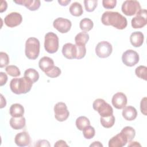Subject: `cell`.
Listing matches in <instances>:
<instances>
[{
    "label": "cell",
    "instance_id": "cell-34",
    "mask_svg": "<svg viewBox=\"0 0 147 147\" xmlns=\"http://www.w3.org/2000/svg\"><path fill=\"white\" fill-rule=\"evenodd\" d=\"M84 5L85 9L88 12H92L98 5L97 0H84Z\"/></svg>",
    "mask_w": 147,
    "mask_h": 147
},
{
    "label": "cell",
    "instance_id": "cell-23",
    "mask_svg": "<svg viewBox=\"0 0 147 147\" xmlns=\"http://www.w3.org/2000/svg\"><path fill=\"white\" fill-rule=\"evenodd\" d=\"M24 76L34 83L38 80L40 75L37 70L34 68H30L25 71Z\"/></svg>",
    "mask_w": 147,
    "mask_h": 147
},
{
    "label": "cell",
    "instance_id": "cell-44",
    "mask_svg": "<svg viewBox=\"0 0 147 147\" xmlns=\"http://www.w3.org/2000/svg\"><path fill=\"white\" fill-rule=\"evenodd\" d=\"M6 105V99L3 97V96L2 95V94H1V106H0V108L2 109L4 107H5Z\"/></svg>",
    "mask_w": 147,
    "mask_h": 147
},
{
    "label": "cell",
    "instance_id": "cell-22",
    "mask_svg": "<svg viewBox=\"0 0 147 147\" xmlns=\"http://www.w3.org/2000/svg\"><path fill=\"white\" fill-rule=\"evenodd\" d=\"M52 65H54V61L52 58L48 56L41 57L38 61V67L44 72Z\"/></svg>",
    "mask_w": 147,
    "mask_h": 147
},
{
    "label": "cell",
    "instance_id": "cell-21",
    "mask_svg": "<svg viewBox=\"0 0 147 147\" xmlns=\"http://www.w3.org/2000/svg\"><path fill=\"white\" fill-rule=\"evenodd\" d=\"M24 107L20 103H14L9 109L10 115L13 117H22L24 114Z\"/></svg>",
    "mask_w": 147,
    "mask_h": 147
},
{
    "label": "cell",
    "instance_id": "cell-33",
    "mask_svg": "<svg viewBox=\"0 0 147 147\" xmlns=\"http://www.w3.org/2000/svg\"><path fill=\"white\" fill-rule=\"evenodd\" d=\"M83 135L86 139L90 140L95 135V130L94 127L88 125L83 129Z\"/></svg>",
    "mask_w": 147,
    "mask_h": 147
},
{
    "label": "cell",
    "instance_id": "cell-40",
    "mask_svg": "<svg viewBox=\"0 0 147 147\" xmlns=\"http://www.w3.org/2000/svg\"><path fill=\"white\" fill-rule=\"evenodd\" d=\"M7 81V75L3 72H0V86H3L6 83Z\"/></svg>",
    "mask_w": 147,
    "mask_h": 147
},
{
    "label": "cell",
    "instance_id": "cell-41",
    "mask_svg": "<svg viewBox=\"0 0 147 147\" xmlns=\"http://www.w3.org/2000/svg\"><path fill=\"white\" fill-rule=\"evenodd\" d=\"M7 7V3L6 1H1V6H0V13H3L5 11Z\"/></svg>",
    "mask_w": 147,
    "mask_h": 147
},
{
    "label": "cell",
    "instance_id": "cell-19",
    "mask_svg": "<svg viewBox=\"0 0 147 147\" xmlns=\"http://www.w3.org/2000/svg\"><path fill=\"white\" fill-rule=\"evenodd\" d=\"M122 115L123 118L129 121L134 120L137 116V111L136 109L131 106H125L122 109Z\"/></svg>",
    "mask_w": 147,
    "mask_h": 147
},
{
    "label": "cell",
    "instance_id": "cell-4",
    "mask_svg": "<svg viewBox=\"0 0 147 147\" xmlns=\"http://www.w3.org/2000/svg\"><path fill=\"white\" fill-rule=\"evenodd\" d=\"M59 47V39L57 35L50 32L46 33L44 37V48L49 53H56Z\"/></svg>",
    "mask_w": 147,
    "mask_h": 147
},
{
    "label": "cell",
    "instance_id": "cell-32",
    "mask_svg": "<svg viewBox=\"0 0 147 147\" xmlns=\"http://www.w3.org/2000/svg\"><path fill=\"white\" fill-rule=\"evenodd\" d=\"M5 71L6 73L12 76V77H17L21 75V72L19 68L14 65H9L6 67Z\"/></svg>",
    "mask_w": 147,
    "mask_h": 147
},
{
    "label": "cell",
    "instance_id": "cell-30",
    "mask_svg": "<svg viewBox=\"0 0 147 147\" xmlns=\"http://www.w3.org/2000/svg\"><path fill=\"white\" fill-rule=\"evenodd\" d=\"M45 74L49 78H55L60 75L61 71L60 68L57 66L52 65L44 72Z\"/></svg>",
    "mask_w": 147,
    "mask_h": 147
},
{
    "label": "cell",
    "instance_id": "cell-36",
    "mask_svg": "<svg viewBox=\"0 0 147 147\" xmlns=\"http://www.w3.org/2000/svg\"><path fill=\"white\" fill-rule=\"evenodd\" d=\"M77 47V56L76 59H83L86 54V48L85 45H76Z\"/></svg>",
    "mask_w": 147,
    "mask_h": 147
},
{
    "label": "cell",
    "instance_id": "cell-1",
    "mask_svg": "<svg viewBox=\"0 0 147 147\" xmlns=\"http://www.w3.org/2000/svg\"><path fill=\"white\" fill-rule=\"evenodd\" d=\"M101 22L104 25L112 26L119 30L125 29L127 25L126 18L117 11H105L101 17Z\"/></svg>",
    "mask_w": 147,
    "mask_h": 147
},
{
    "label": "cell",
    "instance_id": "cell-14",
    "mask_svg": "<svg viewBox=\"0 0 147 147\" xmlns=\"http://www.w3.org/2000/svg\"><path fill=\"white\" fill-rule=\"evenodd\" d=\"M62 53L64 57L67 59H76L77 47L76 44L70 42L65 44L62 48Z\"/></svg>",
    "mask_w": 147,
    "mask_h": 147
},
{
    "label": "cell",
    "instance_id": "cell-27",
    "mask_svg": "<svg viewBox=\"0 0 147 147\" xmlns=\"http://www.w3.org/2000/svg\"><path fill=\"white\" fill-rule=\"evenodd\" d=\"M121 132L126 138L128 142L132 141L136 136V131L134 129L129 126L124 127L121 130Z\"/></svg>",
    "mask_w": 147,
    "mask_h": 147
},
{
    "label": "cell",
    "instance_id": "cell-10",
    "mask_svg": "<svg viewBox=\"0 0 147 147\" xmlns=\"http://www.w3.org/2000/svg\"><path fill=\"white\" fill-rule=\"evenodd\" d=\"M146 24L147 11L146 9H141L131 21V26L134 29L142 28L144 27Z\"/></svg>",
    "mask_w": 147,
    "mask_h": 147
},
{
    "label": "cell",
    "instance_id": "cell-5",
    "mask_svg": "<svg viewBox=\"0 0 147 147\" xmlns=\"http://www.w3.org/2000/svg\"><path fill=\"white\" fill-rule=\"evenodd\" d=\"M92 107L95 111L98 112L100 117H105L113 114V107L103 99H95L92 103Z\"/></svg>",
    "mask_w": 147,
    "mask_h": 147
},
{
    "label": "cell",
    "instance_id": "cell-46",
    "mask_svg": "<svg viewBox=\"0 0 147 147\" xmlns=\"http://www.w3.org/2000/svg\"><path fill=\"white\" fill-rule=\"evenodd\" d=\"M90 147L94 146V147H103V145L99 142V141H94L90 145Z\"/></svg>",
    "mask_w": 147,
    "mask_h": 147
},
{
    "label": "cell",
    "instance_id": "cell-24",
    "mask_svg": "<svg viewBox=\"0 0 147 147\" xmlns=\"http://www.w3.org/2000/svg\"><path fill=\"white\" fill-rule=\"evenodd\" d=\"M70 14L75 17H79L83 13V10L82 5L78 2L72 3L69 8Z\"/></svg>",
    "mask_w": 147,
    "mask_h": 147
},
{
    "label": "cell",
    "instance_id": "cell-45",
    "mask_svg": "<svg viewBox=\"0 0 147 147\" xmlns=\"http://www.w3.org/2000/svg\"><path fill=\"white\" fill-rule=\"evenodd\" d=\"M128 146H141V144L137 141H130L129 142Z\"/></svg>",
    "mask_w": 147,
    "mask_h": 147
},
{
    "label": "cell",
    "instance_id": "cell-9",
    "mask_svg": "<svg viewBox=\"0 0 147 147\" xmlns=\"http://www.w3.org/2000/svg\"><path fill=\"white\" fill-rule=\"evenodd\" d=\"M113 52L112 45L106 41H102L98 43L95 47V53L100 58H107Z\"/></svg>",
    "mask_w": 147,
    "mask_h": 147
},
{
    "label": "cell",
    "instance_id": "cell-35",
    "mask_svg": "<svg viewBox=\"0 0 147 147\" xmlns=\"http://www.w3.org/2000/svg\"><path fill=\"white\" fill-rule=\"evenodd\" d=\"M9 64V57L8 55L3 52H0V67H7Z\"/></svg>",
    "mask_w": 147,
    "mask_h": 147
},
{
    "label": "cell",
    "instance_id": "cell-20",
    "mask_svg": "<svg viewBox=\"0 0 147 147\" xmlns=\"http://www.w3.org/2000/svg\"><path fill=\"white\" fill-rule=\"evenodd\" d=\"M9 123L10 126L14 130H20L23 129L26 125V120L24 117H11Z\"/></svg>",
    "mask_w": 147,
    "mask_h": 147
},
{
    "label": "cell",
    "instance_id": "cell-3",
    "mask_svg": "<svg viewBox=\"0 0 147 147\" xmlns=\"http://www.w3.org/2000/svg\"><path fill=\"white\" fill-rule=\"evenodd\" d=\"M40 43L36 37L28 38L25 42V53L26 57L30 60L36 59L40 54Z\"/></svg>",
    "mask_w": 147,
    "mask_h": 147
},
{
    "label": "cell",
    "instance_id": "cell-38",
    "mask_svg": "<svg viewBox=\"0 0 147 147\" xmlns=\"http://www.w3.org/2000/svg\"><path fill=\"white\" fill-rule=\"evenodd\" d=\"M140 110L141 113H142L144 115H146V97L143 98L140 102Z\"/></svg>",
    "mask_w": 147,
    "mask_h": 147
},
{
    "label": "cell",
    "instance_id": "cell-26",
    "mask_svg": "<svg viewBox=\"0 0 147 147\" xmlns=\"http://www.w3.org/2000/svg\"><path fill=\"white\" fill-rule=\"evenodd\" d=\"M94 26L93 21L88 18H83L79 23V27L80 29L83 32H87L91 30Z\"/></svg>",
    "mask_w": 147,
    "mask_h": 147
},
{
    "label": "cell",
    "instance_id": "cell-15",
    "mask_svg": "<svg viewBox=\"0 0 147 147\" xmlns=\"http://www.w3.org/2000/svg\"><path fill=\"white\" fill-rule=\"evenodd\" d=\"M14 142L20 147L30 145L31 142L30 136L27 131H22L17 134L14 138Z\"/></svg>",
    "mask_w": 147,
    "mask_h": 147
},
{
    "label": "cell",
    "instance_id": "cell-18",
    "mask_svg": "<svg viewBox=\"0 0 147 147\" xmlns=\"http://www.w3.org/2000/svg\"><path fill=\"white\" fill-rule=\"evenodd\" d=\"M144 34L140 31L133 32L130 36V41L131 44L136 48L141 47L144 42Z\"/></svg>",
    "mask_w": 147,
    "mask_h": 147
},
{
    "label": "cell",
    "instance_id": "cell-6",
    "mask_svg": "<svg viewBox=\"0 0 147 147\" xmlns=\"http://www.w3.org/2000/svg\"><path fill=\"white\" fill-rule=\"evenodd\" d=\"M141 9L140 3L137 1L127 0L123 2L121 6L122 13L127 16L136 15Z\"/></svg>",
    "mask_w": 147,
    "mask_h": 147
},
{
    "label": "cell",
    "instance_id": "cell-13",
    "mask_svg": "<svg viewBox=\"0 0 147 147\" xmlns=\"http://www.w3.org/2000/svg\"><path fill=\"white\" fill-rule=\"evenodd\" d=\"M113 106L117 109H123L127 104V99L126 95L121 92L115 93L112 97Z\"/></svg>",
    "mask_w": 147,
    "mask_h": 147
},
{
    "label": "cell",
    "instance_id": "cell-37",
    "mask_svg": "<svg viewBox=\"0 0 147 147\" xmlns=\"http://www.w3.org/2000/svg\"><path fill=\"white\" fill-rule=\"evenodd\" d=\"M117 5L116 0H103L102 5L104 8L107 9H114Z\"/></svg>",
    "mask_w": 147,
    "mask_h": 147
},
{
    "label": "cell",
    "instance_id": "cell-28",
    "mask_svg": "<svg viewBox=\"0 0 147 147\" xmlns=\"http://www.w3.org/2000/svg\"><path fill=\"white\" fill-rule=\"evenodd\" d=\"M115 119L113 114L105 117H100V122L102 126L105 128H110L115 123Z\"/></svg>",
    "mask_w": 147,
    "mask_h": 147
},
{
    "label": "cell",
    "instance_id": "cell-31",
    "mask_svg": "<svg viewBox=\"0 0 147 147\" xmlns=\"http://www.w3.org/2000/svg\"><path fill=\"white\" fill-rule=\"evenodd\" d=\"M136 76L144 80H147V67L145 65H140L135 69Z\"/></svg>",
    "mask_w": 147,
    "mask_h": 147
},
{
    "label": "cell",
    "instance_id": "cell-25",
    "mask_svg": "<svg viewBox=\"0 0 147 147\" xmlns=\"http://www.w3.org/2000/svg\"><path fill=\"white\" fill-rule=\"evenodd\" d=\"M90 38L89 34L85 32L78 33L75 37V44L79 45H86Z\"/></svg>",
    "mask_w": 147,
    "mask_h": 147
},
{
    "label": "cell",
    "instance_id": "cell-16",
    "mask_svg": "<svg viewBox=\"0 0 147 147\" xmlns=\"http://www.w3.org/2000/svg\"><path fill=\"white\" fill-rule=\"evenodd\" d=\"M128 142L126 138L120 132L111 138L109 141V147H122Z\"/></svg>",
    "mask_w": 147,
    "mask_h": 147
},
{
    "label": "cell",
    "instance_id": "cell-43",
    "mask_svg": "<svg viewBox=\"0 0 147 147\" xmlns=\"http://www.w3.org/2000/svg\"><path fill=\"white\" fill-rule=\"evenodd\" d=\"M71 0H58V3L62 6H67L70 2Z\"/></svg>",
    "mask_w": 147,
    "mask_h": 147
},
{
    "label": "cell",
    "instance_id": "cell-29",
    "mask_svg": "<svg viewBox=\"0 0 147 147\" xmlns=\"http://www.w3.org/2000/svg\"><path fill=\"white\" fill-rule=\"evenodd\" d=\"M75 124L77 129L82 131L85 127L90 125V121L87 117L85 116H80L76 119Z\"/></svg>",
    "mask_w": 147,
    "mask_h": 147
},
{
    "label": "cell",
    "instance_id": "cell-7",
    "mask_svg": "<svg viewBox=\"0 0 147 147\" xmlns=\"http://www.w3.org/2000/svg\"><path fill=\"white\" fill-rule=\"evenodd\" d=\"M55 118L59 122H63L67 119L69 115V112L66 104L62 102H57L54 106Z\"/></svg>",
    "mask_w": 147,
    "mask_h": 147
},
{
    "label": "cell",
    "instance_id": "cell-11",
    "mask_svg": "<svg viewBox=\"0 0 147 147\" xmlns=\"http://www.w3.org/2000/svg\"><path fill=\"white\" fill-rule=\"evenodd\" d=\"M53 26L54 28L60 33H66L70 30L72 26V23L68 19L59 17L53 21Z\"/></svg>",
    "mask_w": 147,
    "mask_h": 147
},
{
    "label": "cell",
    "instance_id": "cell-42",
    "mask_svg": "<svg viewBox=\"0 0 147 147\" xmlns=\"http://www.w3.org/2000/svg\"><path fill=\"white\" fill-rule=\"evenodd\" d=\"M55 147H60V146H68V145L66 143V142L63 140H60L56 141V142L54 145Z\"/></svg>",
    "mask_w": 147,
    "mask_h": 147
},
{
    "label": "cell",
    "instance_id": "cell-12",
    "mask_svg": "<svg viewBox=\"0 0 147 147\" xmlns=\"http://www.w3.org/2000/svg\"><path fill=\"white\" fill-rule=\"evenodd\" d=\"M22 21L21 14L18 12H11L8 14L4 19L5 25L9 28H14L20 25Z\"/></svg>",
    "mask_w": 147,
    "mask_h": 147
},
{
    "label": "cell",
    "instance_id": "cell-2",
    "mask_svg": "<svg viewBox=\"0 0 147 147\" xmlns=\"http://www.w3.org/2000/svg\"><path fill=\"white\" fill-rule=\"evenodd\" d=\"M33 83L26 78H14L10 82L11 91L17 95L24 94L29 92L32 87Z\"/></svg>",
    "mask_w": 147,
    "mask_h": 147
},
{
    "label": "cell",
    "instance_id": "cell-17",
    "mask_svg": "<svg viewBox=\"0 0 147 147\" xmlns=\"http://www.w3.org/2000/svg\"><path fill=\"white\" fill-rule=\"evenodd\" d=\"M13 2L17 5L25 6L30 11L37 10L41 5V2L39 0H17Z\"/></svg>",
    "mask_w": 147,
    "mask_h": 147
},
{
    "label": "cell",
    "instance_id": "cell-8",
    "mask_svg": "<svg viewBox=\"0 0 147 147\" xmlns=\"http://www.w3.org/2000/svg\"><path fill=\"white\" fill-rule=\"evenodd\" d=\"M140 57L138 53L133 50L127 49L122 55V63L127 67H133L139 62Z\"/></svg>",
    "mask_w": 147,
    "mask_h": 147
},
{
    "label": "cell",
    "instance_id": "cell-39",
    "mask_svg": "<svg viewBox=\"0 0 147 147\" xmlns=\"http://www.w3.org/2000/svg\"><path fill=\"white\" fill-rule=\"evenodd\" d=\"M35 146H38V147L48 146V147H49V146H51V145H50L49 141L46 140H40L36 142Z\"/></svg>",
    "mask_w": 147,
    "mask_h": 147
}]
</instances>
